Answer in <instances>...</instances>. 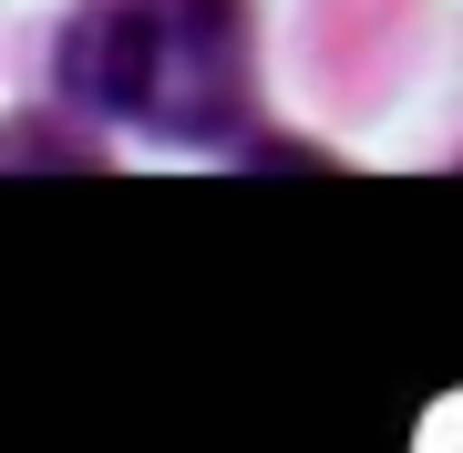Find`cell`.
<instances>
[{
	"label": "cell",
	"mask_w": 463,
	"mask_h": 453,
	"mask_svg": "<svg viewBox=\"0 0 463 453\" xmlns=\"http://www.w3.org/2000/svg\"><path fill=\"white\" fill-rule=\"evenodd\" d=\"M62 83L134 135L227 145L258 93L248 0H93L62 32Z\"/></svg>",
	"instance_id": "6da1fadb"
}]
</instances>
